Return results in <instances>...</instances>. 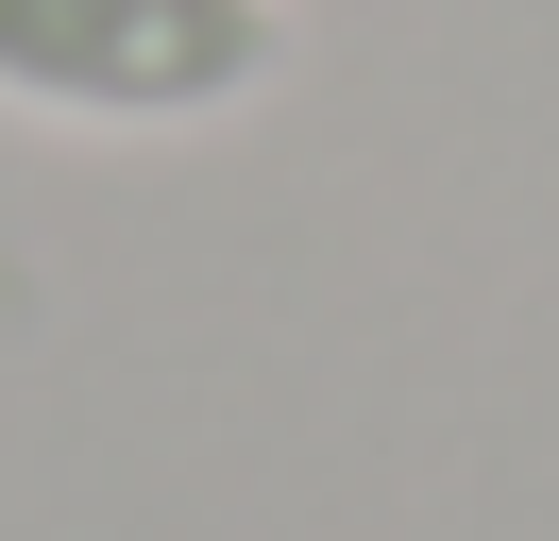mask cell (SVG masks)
I'll use <instances>...</instances> for the list:
<instances>
[{"mask_svg":"<svg viewBox=\"0 0 559 541\" xmlns=\"http://www.w3.org/2000/svg\"><path fill=\"white\" fill-rule=\"evenodd\" d=\"M288 68L272 0H0V101L69 135H187Z\"/></svg>","mask_w":559,"mask_h":541,"instance_id":"1","label":"cell"}]
</instances>
